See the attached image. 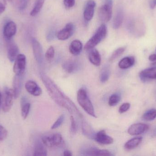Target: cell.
<instances>
[{
    "instance_id": "1",
    "label": "cell",
    "mask_w": 156,
    "mask_h": 156,
    "mask_svg": "<svg viewBox=\"0 0 156 156\" xmlns=\"http://www.w3.org/2000/svg\"><path fill=\"white\" fill-rule=\"evenodd\" d=\"M42 82L45 86L48 94L56 103L66 109L70 114H76L80 118L82 114L73 101L66 96L55 82L45 73H41Z\"/></svg>"
},
{
    "instance_id": "2",
    "label": "cell",
    "mask_w": 156,
    "mask_h": 156,
    "mask_svg": "<svg viewBox=\"0 0 156 156\" xmlns=\"http://www.w3.org/2000/svg\"><path fill=\"white\" fill-rule=\"evenodd\" d=\"M77 99L78 103L83 110L89 115L96 118L94 108L90 98L88 97L86 90L80 89L78 91Z\"/></svg>"
},
{
    "instance_id": "3",
    "label": "cell",
    "mask_w": 156,
    "mask_h": 156,
    "mask_svg": "<svg viewBox=\"0 0 156 156\" xmlns=\"http://www.w3.org/2000/svg\"><path fill=\"white\" fill-rule=\"evenodd\" d=\"M107 29L106 25L102 24L96 30L93 36L87 41L84 46V49L89 50L94 48L101 43L107 35Z\"/></svg>"
},
{
    "instance_id": "4",
    "label": "cell",
    "mask_w": 156,
    "mask_h": 156,
    "mask_svg": "<svg viewBox=\"0 0 156 156\" xmlns=\"http://www.w3.org/2000/svg\"><path fill=\"white\" fill-rule=\"evenodd\" d=\"M41 140L43 144L49 148L59 147L64 143L62 135L58 133H48L43 135Z\"/></svg>"
},
{
    "instance_id": "5",
    "label": "cell",
    "mask_w": 156,
    "mask_h": 156,
    "mask_svg": "<svg viewBox=\"0 0 156 156\" xmlns=\"http://www.w3.org/2000/svg\"><path fill=\"white\" fill-rule=\"evenodd\" d=\"M113 10L112 0H106L104 4L100 7L98 11V16L101 22L107 23L112 17Z\"/></svg>"
},
{
    "instance_id": "6",
    "label": "cell",
    "mask_w": 156,
    "mask_h": 156,
    "mask_svg": "<svg viewBox=\"0 0 156 156\" xmlns=\"http://www.w3.org/2000/svg\"><path fill=\"white\" fill-rule=\"evenodd\" d=\"M14 93L13 89L5 87L2 95V103L3 111L8 112L12 108L14 99Z\"/></svg>"
},
{
    "instance_id": "7",
    "label": "cell",
    "mask_w": 156,
    "mask_h": 156,
    "mask_svg": "<svg viewBox=\"0 0 156 156\" xmlns=\"http://www.w3.org/2000/svg\"><path fill=\"white\" fill-rule=\"evenodd\" d=\"M26 67V57L24 54H19L15 60L13 68L15 75L23 76L25 71Z\"/></svg>"
},
{
    "instance_id": "8",
    "label": "cell",
    "mask_w": 156,
    "mask_h": 156,
    "mask_svg": "<svg viewBox=\"0 0 156 156\" xmlns=\"http://www.w3.org/2000/svg\"><path fill=\"white\" fill-rule=\"evenodd\" d=\"M5 40L6 42L7 57L10 61L13 62L19 54L18 46L13 39Z\"/></svg>"
},
{
    "instance_id": "9",
    "label": "cell",
    "mask_w": 156,
    "mask_h": 156,
    "mask_svg": "<svg viewBox=\"0 0 156 156\" xmlns=\"http://www.w3.org/2000/svg\"><path fill=\"white\" fill-rule=\"evenodd\" d=\"M75 31V26L73 23H68L63 29L57 34L56 36L59 40H67L74 34Z\"/></svg>"
},
{
    "instance_id": "10",
    "label": "cell",
    "mask_w": 156,
    "mask_h": 156,
    "mask_svg": "<svg viewBox=\"0 0 156 156\" xmlns=\"http://www.w3.org/2000/svg\"><path fill=\"white\" fill-rule=\"evenodd\" d=\"M17 31L16 24L13 21H9L5 24L3 27L4 38L5 40L12 39Z\"/></svg>"
},
{
    "instance_id": "11",
    "label": "cell",
    "mask_w": 156,
    "mask_h": 156,
    "mask_svg": "<svg viewBox=\"0 0 156 156\" xmlns=\"http://www.w3.org/2000/svg\"><path fill=\"white\" fill-rule=\"evenodd\" d=\"M33 53L35 59L39 64H42L44 61V55L43 49L40 43L36 38H33L32 40Z\"/></svg>"
},
{
    "instance_id": "12",
    "label": "cell",
    "mask_w": 156,
    "mask_h": 156,
    "mask_svg": "<svg viewBox=\"0 0 156 156\" xmlns=\"http://www.w3.org/2000/svg\"><path fill=\"white\" fill-rule=\"evenodd\" d=\"M96 6V3L94 0H89L86 2L83 10V18L85 21H90L94 13V10Z\"/></svg>"
},
{
    "instance_id": "13",
    "label": "cell",
    "mask_w": 156,
    "mask_h": 156,
    "mask_svg": "<svg viewBox=\"0 0 156 156\" xmlns=\"http://www.w3.org/2000/svg\"><path fill=\"white\" fill-rule=\"evenodd\" d=\"M149 128L147 125L143 123H136L132 125L128 129V133L132 136H137L146 132Z\"/></svg>"
},
{
    "instance_id": "14",
    "label": "cell",
    "mask_w": 156,
    "mask_h": 156,
    "mask_svg": "<svg viewBox=\"0 0 156 156\" xmlns=\"http://www.w3.org/2000/svg\"><path fill=\"white\" fill-rule=\"evenodd\" d=\"M94 140L97 143L103 145L112 144L114 142L113 139L107 135L104 130H101L95 134Z\"/></svg>"
},
{
    "instance_id": "15",
    "label": "cell",
    "mask_w": 156,
    "mask_h": 156,
    "mask_svg": "<svg viewBox=\"0 0 156 156\" xmlns=\"http://www.w3.org/2000/svg\"><path fill=\"white\" fill-rule=\"evenodd\" d=\"M25 89L28 93L34 96H39L42 93V90L36 82L32 80L27 82Z\"/></svg>"
},
{
    "instance_id": "16",
    "label": "cell",
    "mask_w": 156,
    "mask_h": 156,
    "mask_svg": "<svg viewBox=\"0 0 156 156\" xmlns=\"http://www.w3.org/2000/svg\"><path fill=\"white\" fill-rule=\"evenodd\" d=\"M140 78L143 81L146 82L149 79H156V67L144 70L140 72Z\"/></svg>"
},
{
    "instance_id": "17",
    "label": "cell",
    "mask_w": 156,
    "mask_h": 156,
    "mask_svg": "<svg viewBox=\"0 0 156 156\" xmlns=\"http://www.w3.org/2000/svg\"><path fill=\"white\" fill-rule=\"evenodd\" d=\"M63 68L67 73H74L79 69L80 64L77 60H69L63 63Z\"/></svg>"
},
{
    "instance_id": "18",
    "label": "cell",
    "mask_w": 156,
    "mask_h": 156,
    "mask_svg": "<svg viewBox=\"0 0 156 156\" xmlns=\"http://www.w3.org/2000/svg\"><path fill=\"white\" fill-rule=\"evenodd\" d=\"M89 54V59L90 62L96 67L101 65V55L98 50L95 48L90 49Z\"/></svg>"
},
{
    "instance_id": "19",
    "label": "cell",
    "mask_w": 156,
    "mask_h": 156,
    "mask_svg": "<svg viewBox=\"0 0 156 156\" xmlns=\"http://www.w3.org/2000/svg\"><path fill=\"white\" fill-rule=\"evenodd\" d=\"M23 76L15 75L13 80V90L15 99H17L21 93Z\"/></svg>"
},
{
    "instance_id": "20",
    "label": "cell",
    "mask_w": 156,
    "mask_h": 156,
    "mask_svg": "<svg viewBox=\"0 0 156 156\" xmlns=\"http://www.w3.org/2000/svg\"><path fill=\"white\" fill-rule=\"evenodd\" d=\"M83 45L82 42L78 39L73 40L69 46V52L72 55L76 56L80 55L82 50Z\"/></svg>"
},
{
    "instance_id": "21",
    "label": "cell",
    "mask_w": 156,
    "mask_h": 156,
    "mask_svg": "<svg viewBox=\"0 0 156 156\" xmlns=\"http://www.w3.org/2000/svg\"><path fill=\"white\" fill-rule=\"evenodd\" d=\"M124 19L123 11L121 8L118 9L113 21L112 26L114 29H117L121 26Z\"/></svg>"
},
{
    "instance_id": "22",
    "label": "cell",
    "mask_w": 156,
    "mask_h": 156,
    "mask_svg": "<svg viewBox=\"0 0 156 156\" xmlns=\"http://www.w3.org/2000/svg\"><path fill=\"white\" fill-rule=\"evenodd\" d=\"M135 59L133 56H126L122 59L118 64L119 68L122 69L129 68L135 64Z\"/></svg>"
},
{
    "instance_id": "23",
    "label": "cell",
    "mask_w": 156,
    "mask_h": 156,
    "mask_svg": "<svg viewBox=\"0 0 156 156\" xmlns=\"http://www.w3.org/2000/svg\"><path fill=\"white\" fill-rule=\"evenodd\" d=\"M82 131L83 134L90 139H94L95 133L90 125L85 121L82 123Z\"/></svg>"
},
{
    "instance_id": "24",
    "label": "cell",
    "mask_w": 156,
    "mask_h": 156,
    "mask_svg": "<svg viewBox=\"0 0 156 156\" xmlns=\"http://www.w3.org/2000/svg\"><path fill=\"white\" fill-rule=\"evenodd\" d=\"M26 101L25 97H23L21 100V114L24 120L27 118L31 108V104Z\"/></svg>"
},
{
    "instance_id": "25",
    "label": "cell",
    "mask_w": 156,
    "mask_h": 156,
    "mask_svg": "<svg viewBox=\"0 0 156 156\" xmlns=\"http://www.w3.org/2000/svg\"><path fill=\"white\" fill-rule=\"evenodd\" d=\"M142 140V137H136L130 139L124 145L125 148L127 150L134 149L141 143Z\"/></svg>"
},
{
    "instance_id": "26",
    "label": "cell",
    "mask_w": 156,
    "mask_h": 156,
    "mask_svg": "<svg viewBox=\"0 0 156 156\" xmlns=\"http://www.w3.org/2000/svg\"><path fill=\"white\" fill-rule=\"evenodd\" d=\"M45 1V0H36L34 7L30 12V15L31 16H35L39 13L42 9Z\"/></svg>"
},
{
    "instance_id": "27",
    "label": "cell",
    "mask_w": 156,
    "mask_h": 156,
    "mask_svg": "<svg viewBox=\"0 0 156 156\" xmlns=\"http://www.w3.org/2000/svg\"><path fill=\"white\" fill-rule=\"evenodd\" d=\"M47 155V151L44 147L40 142H37L35 146L34 156Z\"/></svg>"
},
{
    "instance_id": "28",
    "label": "cell",
    "mask_w": 156,
    "mask_h": 156,
    "mask_svg": "<svg viewBox=\"0 0 156 156\" xmlns=\"http://www.w3.org/2000/svg\"><path fill=\"white\" fill-rule=\"evenodd\" d=\"M110 74L111 71L109 66L107 65L105 66L101 71L100 73V79L101 82L105 83L107 82L110 78Z\"/></svg>"
},
{
    "instance_id": "29",
    "label": "cell",
    "mask_w": 156,
    "mask_h": 156,
    "mask_svg": "<svg viewBox=\"0 0 156 156\" xmlns=\"http://www.w3.org/2000/svg\"><path fill=\"white\" fill-rule=\"evenodd\" d=\"M156 118V110L151 109L146 112L143 115V119L146 121H152Z\"/></svg>"
},
{
    "instance_id": "30",
    "label": "cell",
    "mask_w": 156,
    "mask_h": 156,
    "mask_svg": "<svg viewBox=\"0 0 156 156\" xmlns=\"http://www.w3.org/2000/svg\"><path fill=\"white\" fill-rule=\"evenodd\" d=\"M9 1L12 3L15 7L19 10H24L27 6V0H10Z\"/></svg>"
},
{
    "instance_id": "31",
    "label": "cell",
    "mask_w": 156,
    "mask_h": 156,
    "mask_svg": "<svg viewBox=\"0 0 156 156\" xmlns=\"http://www.w3.org/2000/svg\"><path fill=\"white\" fill-rule=\"evenodd\" d=\"M126 49V47H122L119 48L115 49L111 55V57L109 59V61L111 62L114 61L115 60L119 57L125 52Z\"/></svg>"
},
{
    "instance_id": "32",
    "label": "cell",
    "mask_w": 156,
    "mask_h": 156,
    "mask_svg": "<svg viewBox=\"0 0 156 156\" xmlns=\"http://www.w3.org/2000/svg\"><path fill=\"white\" fill-rule=\"evenodd\" d=\"M91 156H112V154L106 150H100L98 148H94V147L91 152Z\"/></svg>"
},
{
    "instance_id": "33",
    "label": "cell",
    "mask_w": 156,
    "mask_h": 156,
    "mask_svg": "<svg viewBox=\"0 0 156 156\" xmlns=\"http://www.w3.org/2000/svg\"><path fill=\"white\" fill-rule=\"evenodd\" d=\"M121 96L118 93H114L110 96L108 103L110 106H114L119 103L121 100Z\"/></svg>"
},
{
    "instance_id": "34",
    "label": "cell",
    "mask_w": 156,
    "mask_h": 156,
    "mask_svg": "<svg viewBox=\"0 0 156 156\" xmlns=\"http://www.w3.org/2000/svg\"><path fill=\"white\" fill-rule=\"evenodd\" d=\"M55 55V50L52 46L49 47L45 53V58L48 60H51L54 58Z\"/></svg>"
},
{
    "instance_id": "35",
    "label": "cell",
    "mask_w": 156,
    "mask_h": 156,
    "mask_svg": "<svg viewBox=\"0 0 156 156\" xmlns=\"http://www.w3.org/2000/svg\"><path fill=\"white\" fill-rule=\"evenodd\" d=\"M70 132L72 134H76L77 132L78 126L76 122L73 115L70 117Z\"/></svg>"
},
{
    "instance_id": "36",
    "label": "cell",
    "mask_w": 156,
    "mask_h": 156,
    "mask_svg": "<svg viewBox=\"0 0 156 156\" xmlns=\"http://www.w3.org/2000/svg\"><path fill=\"white\" fill-rule=\"evenodd\" d=\"M65 115L62 114V115H60V116L58 117V119L57 120V121L55 122L54 125H52L51 129L54 130V129H55L58 128L59 126H61V125L64 122V121H65Z\"/></svg>"
},
{
    "instance_id": "37",
    "label": "cell",
    "mask_w": 156,
    "mask_h": 156,
    "mask_svg": "<svg viewBox=\"0 0 156 156\" xmlns=\"http://www.w3.org/2000/svg\"><path fill=\"white\" fill-rule=\"evenodd\" d=\"M8 135V132L5 128L0 125V141H3L6 139Z\"/></svg>"
},
{
    "instance_id": "38",
    "label": "cell",
    "mask_w": 156,
    "mask_h": 156,
    "mask_svg": "<svg viewBox=\"0 0 156 156\" xmlns=\"http://www.w3.org/2000/svg\"><path fill=\"white\" fill-rule=\"evenodd\" d=\"M130 106L131 105L129 103H123L119 108V112L120 114H123L126 112L130 109Z\"/></svg>"
},
{
    "instance_id": "39",
    "label": "cell",
    "mask_w": 156,
    "mask_h": 156,
    "mask_svg": "<svg viewBox=\"0 0 156 156\" xmlns=\"http://www.w3.org/2000/svg\"><path fill=\"white\" fill-rule=\"evenodd\" d=\"M56 36L55 31L54 29H51L50 31H48L47 34L46 38L48 41H51L55 38Z\"/></svg>"
},
{
    "instance_id": "40",
    "label": "cell",
    "mask_w": 156,
    "mask_h": 156,
    "mask_svg": "<svg viewBox=\"0 0 156 156\" xmlns=\"http://www.w3.org/2000/svg\"><path fill=\"white\" fill-rule=\"evenodd\" d=\"M76 1L75 0H64V4L67 9H70L74 6Z\"/></svg>"
},
{
    "instance_id": "41",
    "label": "cell",
    "mask_w": 156,
    "mask_h": 156,
    "mask_svg": "<svg viewBox=\"0 0 156 156\" xmlns=\"http://www.w3.org/2000/svg\"><path fill=\"white\" fill-rule=\"evenodd\" d=\"M6 6L5 3L2 1H0V15H2L5 11Z\"/></svg>"
},
{
    "instance_id": "42",
    "label": "cell",
    "mask_w": 156,
    "mask_h": 156,
    "mask_svg": "<svg viewBox=\"0 0 156 156\" xmlns=\"http://www.w3.org/2000/svg\"><path fill=\"white\" fill-rule=\"evenodd\" d=\"M149 6L151 9H154L156 6V0H150L149 2Z\"/></svg>"
},
{
    "instance_id": "43",
    "label": "cell",
    "mask_w": 156,
    "mask_h": 156,
    "mask_svg": "<svg viewBox=\"0 0 156 156\" xmlns=\"http://www.w3.org/2000/svg\"><path fill=\"white\" fill-rule=\"evenodd\" d=\"M149 60L151 61H156V54H152L149 56Z\"/></svg>"
},
{
    "instance_id": "44",
    "label": "cell",
    "mask_w": 156,
    "mask_h": 156,
    "mask_svg": "<svg viewBox=\"0 0 156 156\" xmlns=\"http://www.w3.org/2000/svg\"><path fill=\"white\" fill-rule=\"evenodd\" d=\"M64 155L65 156H72V154L69 150H66L64 152Z\"/></svg>"
},
{
    "instance_id": "45",
    "label": "cell",
    "mask_w": 156,
    "mask_h": 156,
    "mask_svg": "<svg viewBox=\"0 0 156 156\" xmlns=\"http://www.w3.org/2000/svg\"><path fill=\"white\" fill-rule=\"evenodd\" d=\"M2 95L1 93V91H0V106H1V103H2Z\"/></svg>"
},
{
    "instance_id": "46",
    "label": "cell",
    "mask_w": 156,
    "mask_h": 156,
    "mask_svg": "<svg viewBox=\"0 0 156 156\" xmlns=\"http://www.w3.org/2000/svg\"><path fill=\"white\" fill-rule=\"evenodd\" d=\"M153 135H154V136H156V128L154 129V132H153Z\"/></svg>"
},
{
    "instance_id": "47",
    "label": "cell",
    "mask_w": 156,
    "mask_h": 156,
    "mask_svg": "<svg viewBox=\"0 0 156 156\" xmlns=\"http://www.w3.org/2000/svg\"><path fill=\"white\" fill-rule=\"evenodd\" d=\"M8 1H10V0H8Z\"/></svg>"
}]
</instances>
